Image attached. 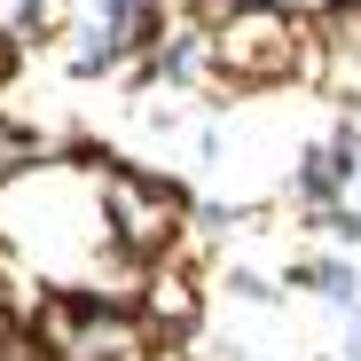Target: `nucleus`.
Wrapping results in <instances>:
<instances>
[{
  "mask_svg": "<svg viewBox=\"0 0 361 361\" xmlns=\"http://www.w3.org/2000/svg\"><path fill=\"white\" fill-rule=\"evenodd\" d=\"M102 228L126 259H157L180 235V189L142 165H102Z\"/></svg>",
  "mask_w": 361,
  "mask_h": 361,
  "instance_id": "2",
  "label": "nucleus"
},
{
  "mask_svg": "<svg viewBox=\"0 0 361 361\" xmlns=\"http://www.w3.org/2000/svg\"><path fill=\"white\" fill-rule=\"evenodd\" d=\"M330 47L345 55V63H361V0H338L330 8Z\"/></svg>",
  "mask_w": 361,
  "mask_h": 361,
  "instance_id": "6",
  "label": "nucleus"
},
{
  "mask_svg": "<svg viewBox=\"0 0 361 361\" xmlns=\"http://www.w3.org/2000/svg\"><path fill=\"white\" fill-rule=\"evenodd\" d=\"M8 338H16V314H8V307H0V353H8Z\"/></svg>",
  "mask_w": 361,
  "mask_h": 361,
  "instance_id": "10",
  "label": "nucleus"
},
{
  "mask_svg": "<svg viewBox=\"0 0 361 361\" xmlns=\"http://www.w3.org/2000/svg\"><path fill=\"white\" fill-rule=\"evenodd\" d=\"M307 63H314V32L290 8H228L212 24V71L235 87H283Z\"/></svg>",
  "mask_w": 361,
  "mask_h": 361,
  "instance_id": "1",
  "label": "nucleus"
},
{
  "mask_svg": "<svg viewBox=\"0 0 361 361\" xmlns=\"http://www.w3.org/2000/svg\"><path fill=\"white\" fill-rule=\"evenodd\" d=\"M39 165V142L24 134V126H0V189H8V180H24Z\"/></svg>",
  "mask_w": 361,
  "mask_h": 361,
  "instance_id": "5",
  "label": "nucleus"
},
{
  "mask_svg": "<svg viewBox=\"0 0 361 361\" xmlns=\"http://www.w3.org/2000/svg\"><path fill=\"white\" fill-rule=\"evenodd\" d=\"M298 283H307L314 298H330V307H345V314L361 307V275H353L345 259H314V267H298Z\"/></svg>",
  "mask_w": 361,
  "mask_h": 361,
  "instance_id": "4",
  "label": "nucleus"
},
{
  "mask_svg": "<svg viewBox=\"0 0 361 361\" xmlns=\"http://www.w3.org/2000/svg\"><path fill=\"white\" fill-rule=\"evenodd\" d=\"M142 330H149V345L165 353V345H180V338H197V314H204V298H197V283L189 275H149V290H142Z\"/></svg>",
  "mask_w": 361,
  "mask_h": 361,
  "instance_id": "3",
  "label": "nucleus"
},
{
  "mask_svg": "<svg viewBox=\"0 0 361 361\" xmlns=\"http://www.w3.org/2000/svg\"><path fill=\"white\" fill-rule=\"evenodd\" d=\"M8 63H16V32L0 24V71H8Z\"/></svg>",
  "mask_w": 361,
  "mask_h": 361,
  "instance_id": "9",
  "label": "nucleus"
},
{
  "mask_svg": "<svg viewBox=\"0 0 361 361\" xmlns=\"http://www.w3.org/2000/svg\"><path fill=\"white\" fill-rule=\"evenodd\" d=\"M345 361H361V307L345 314Z\"/></svg>",
  "mask_w": 361,
  "mask_h": 361,
  "instance_id": "8",
  "label": "nucleus"
},
{
  "mask_svg": "<svg viewBox=\"0 0 361 361\" xmlns=\"http://www.w3.org/2000/svg\"><path fill=\"white\" fill-rule=\"evenodd\" d=\"M0 361H63V353H47V345H39L32 330H16V338H8V353H0Z\"/></svg>",
  "mask_w": 361,
  "mask_h": 361,
  "instance_id": "7",
  "label": "nucleus"
}]
</instances>
